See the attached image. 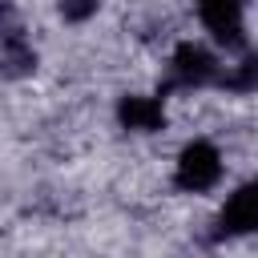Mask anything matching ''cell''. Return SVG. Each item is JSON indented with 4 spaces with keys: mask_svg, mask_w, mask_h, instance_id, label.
Listing matches in <instances>:
<instances>
[{
    "mask_svg": "<svg viewBox=\"0 0 258 258\" xmlns=\"http://www.w3.org/2000/svg\"><path fill=\"white\" fill-rule=\"evenodd\" d=\"M202 24L214 32L218 44L226 48H242L246 32H242V0H198Z\"/></svg>",
    "mask_w": 258,
    "mask_h": 258,
    "instance_id": "4",
    "label": "cell"
},
{
    "mask_svg": "<svg viewBox=\"0 0 258 258\" xmlns=\"http://www.w3.org/2000/svg\"><path fill=\"white\" fill-rule=\"evenodd\" d=\"M32 69H36V52L28 48V40L12 44V48H0V73L4 77H28Z\"/></svg>",
    "mask_w": 258,
    "mask_h": 258,
    "instance_id": "7",
    "label": "cell"
},
{
    "mask_svg": "<svg viewBox=\"0 0 258 258\" xmlns=\"http://www.w3.org/2000/svg\"><path fill=\"white\" fill-rule=\"evenodd\" d=\"M218 85L230 89V93H258V52H250V56L238 60L230 73H222Z\"/></svg>",
    "mask_w": 258,
    "mask_h": 258,
    "instance_id": "6",
    "label": "cell"
},
{
    "mask_svg": "<svg viewBox=\"0 0 258 258\" xmlns=\"http://www.w3.org/2000/svg\"><path fill=\"white\" fill-rule=\"evenodd\" d=\"M218 177H222V157H218V149L210 141H194V145L181 149V157H177V185L181 189L202 194Z\"/></svg>",
    "mask_w": 258,
    "mask_h": 258,
    "instance_id": "2",
    "label": "cell"
},
{
    "mask_svg": "<svg viewBox=\"0 0 258 258\" xmlns=\"http://www.w3.org/2000/svg\"><path fill=\"white\" fill-rule=\"evenodd\" d=\"M12 44H24V24H20V12L0 0V48H12Z\"/></svg>",
    "mask_w": 258,
    "mask_h": 258,
    "instance_id": "8",
    "label": "cell"
},
{
    "mask_svg": "<svg viewBox=\"0 0 258 258\" xmlns=\"http://www.w3.org/2000/svg\"><path fill=\"white\" fill-rule=\"evenodd\" d=\"M218 77H222V69H218V60L202 48V44H177V52L169 56V69H165V81H161V89H157V97H165V93H173V89H202V85H218Z\"/></svg>",
    "mask_w": 258,
    "mask_h": 258,
    "instance_id": "1",
    "label": "cell"
},
{
    "mask_svg": "<svg viewBox=\"0 0 258 258\" xmlns=\"http://www.w3.org/2000/svg\"><path fill=\"white\" fill-rule=\"evenodd\" d=\"M258 230V181L242 185L218 214V226H214V242L222 238H238V234H250Z\"/></svg>",
    "mask_w": 258,
    "mask_h": 258,
    "instance_id": "3",
    "label": "cell"
},
{
    "mask_svg": "<svg viewBox=\"0 0 258 258\" xmlns=\"http://www.w3.org/2000/svg\"><path fill=\"white\" fill-rule=\"evenodd\" d=\"M117 117L125 129H137V133H153L165 125V109L157 97H121L117 105Z\"/></svg>",
    "mask_w": 258,
    "mask_h": 258,
    "instance_id": "5",
    "label": "cell"
},
{
    "mask_svg": "<svg viewBox=\"0 0 258 258\" xmlns=\"http://www.w3.org/2000/svg\"><path fill=\"white\" fill-rule=\"evenodd\" d=\"M97 4L101 0H60V16L73 20V24H81V20H89L97 12Z\"/></svg>",
    "mask_w": 258,
    "mask_h": 258,
    "instance_id": "9",
    "label": "cell"
}]
</instances>
